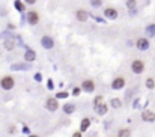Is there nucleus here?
Masks as SVG:
<instances>
[{
	"mask_svg": "<svg viewBox=\"0 0 155 137\" xmlns=\"http://www.w3.org/2000/svg\"><path fill=\"white\" fill-rule=\"evenodd\" d=\"M0 84H2V88L6 89V90H9L14 88V79L12 77H3L2 81H0Z\"/></svg>",
	"mask_w": 155,
	"mask_h": 137,
	"instance_id": "nucleus-1",
	"label": "nucleus"
},
{
	"mask_svg": "<svg viewBox=\"0 0 155 137\" xmlns=\"http://www.w3.org/2000/svg\"><path fill=\"white\" fill-rule=\"evenodd\" d=\"M131 68H133V71H134L136 74H140V72H143V70H145V65H143L142 61H134L133 65H131Z\"/></svg>",
	"mask_w": 155,
	"mask_h": 137,
	"instance_id": "nucleus-2",
	"label": "nucleus"
},
{
	"mask_svg": "<svg viewBox=\"0 0 155 137\" xmlns=\"http://www.w3.org/2000/svg\"><path fill=\"white\" fill-rule=\"evenodd\" d=\"M27 21H29L30 24H36V23L39 21V15H38V12L30 11V12L27 14Z\"/></svg>",
	"mask_w": 155,
	"mask_h": 137,
	"instance_id": "nucleus-3",
	"label": "nucleus"
},
{
	"mask_svg": "<svg viewBox=\"0 0 155 137\" xmlns=\"http://www.w3.org/2000/svg\"><path fill=\"white\" fill-rule=\"evenodd\" d=\"M75 15H77V20H79V21H81V23L88 21V18H89V14L86 12L84 9H79Z\"/></svg>",
	"mask_w": 155,
	"mask_h": 137,
	"instance_id": "nucleus-4",
	"label": "nucleus"
},
{
	"mask_svg": "<svg viewBox=\"0 0 155 137\" xmlns=\"http://www.w3.org/2000/svg\"><path fill=\"white\" fill-rule=\"evenodd\" d=\"M124 84H125V80L122 79V77H117V79L111 83V88H113V89H122Z\"/></svg>",
	"mask_w": 155,
	"mask_h": 137,
	"instance_id": "nucleus-5",
	"label": "nucleus"
},
{
	"mask_svg": "<svg viewBox=\"0 0 155 137\" xmlns=\"http://www.w3.org/2000/svg\"><path fill=\"white\" fill-rule=\"evenodd\" d=\"M148 47H149V42L146 38H140L137 41V48L139 50H148Z\"/></svg>",
	"mask_w": 155,
	"mask_h": 137,
	"instance_id": "nucleus-6",
	"label": "nucleus"
},
{
	"mask_svg": "<svg viewBox=\"0 0 155 137\" xmlns=\"http://www.w3.org/2000/svg\"><path fill=\"white\" fill-rule=\"evenodd\" d=\"M104 15L107 17V18H110V20H115L117 17V12H116V9H113V8H107V9L104 11Z\"/></svg>",
	"mask_w": 155,
	"mask_h": 137,
	"instance_id": "nucleus-7",
	"label": "nucleus"
},
{
	"mask_svg": "<svg viewBox=\"0 0 155 137\" xmlns=\"http://www.w3.org/2000/svg\"><path fill=\"white\" fill-rule=\"evenodd\" d=\"M83 89H84L86 92H93V89H95V84H93L92 80H86V81H83Z\"/></svg>",
	"mask_w": 155,
	"mask_h": 137,
	"instance_id": "nucleus-8",
	"label": "nucleus"
},
{
	"mask_svg": "<svg viewBox=\"0 0 155 137\" xmlns=\"http://www.w3.org/2000/svg\"><path fill=\"white\" fill-rule=\"evenodd\" d=\"M142 118H143V121H146V122H154L155 121V113H152V112H143Z\"/></svg>",
	"mask_w": 155,
	"mask_h": 137,
	"instance_id": "nucleus-9",
	"label": "nucleus"
},
{
	"mask_svg": "<svg viewBox=\"0 0 155 137\" xmlns=\"http://www.w3.org/2000/svg\"><path fill=\"white\" fill-rule=\"evenodd\" d=\"M47 108H48V110H53V112H54V110L57 108V101H56L54 98H53V99L50 98V99L47 101Z\"/></svg>",
	"mask_w": 155,
	"mask_h": 137,
	"instance_id": "nucleus-10",
	"label": "nucleus"
},
{
	"mask_svg": "<svg viewBox=\"0 0 155 137\" xmlns=\"http://www.w3.org/2000/svg\"><path fill=\"white\" fill-rule=\"evenodd\" d=\"M42 45H44L45 48H51V47H53V39L48 38V36H45L44 39H42Z\"/></svg>",
	"mask_w": 155,
	"mask_h": 137,
	"instance_id": "nucleus-11",
	"label": "nucleus"
},
{
	"mask_svg": "<svg viewBox=\"0 0 155 137\" xmlns=\"http://www.w3.org/2000/svg\"><path fill=\"white\" fill-rule=\"evenodd\" d=\"M35 57H36V54H35V51H32V50H29V51H26V61H29V62H32V61H35Z\"/></svg>",
	"mask_w": 155,
	"mask_h": 137,
	"instance_id": "nucleus-12",
	"label": "nucleus"
},
{
	"mask_svg": "<svg viewBox=\"0 0 155 137\" xmlns=\"http://www.w3.org/2000/svg\"><path fill=\"white\" fill-rule=\"evenodd\" d=\"M89 125H90V121H89V119H88V118L83 119V121H81V127H80V130H81V131H86V130L89 128Z\"/></svg>",
	"mask_w": 155,
	"mask_h": 137,
	"instance_id": "nucleus-13",
	"label": "nucleus"
},
{
	"mask_svg": "<svg viewBox=\"0 0 155 137\" xmlns=\"http://www.w3.org/2000/svg\"><path fill=\"white\" fill-rule=\"evenodd\" d=\"M63 110H65V113H72V112H75V106H72V104H66V106L63 107Z\"/></svg>",
	"mask_w": 155,
	"mask_h": 137,
	"instance_id": "nucleus-14",
	"label": "nucleus"
},
{
	"mask_svg": "<svg viewBox=\"0 0 155 137\" xmlns=\"http://www.w3.org/2000/svg\"><path fill=\"white\" fill-rule=\"evenodd\" d=\"M107 112V107L104 106V104H101L99 107H97V113H99V115H104Z\"/></svg>",
	"mask_w": 155,
	"mask_h": 137,
	"instance_id": "nucleus-15",
	"label": "nucleus"
},
{
	"mask_svg": "<svg viewBox=\"0 0 155 137\" xmlns=\"http://www.w3.org/2000/svg\"><path fill=\"white\" fill-rule=\"evenodd\" d=\"M119 137H130V130H127V128L120 130L119 131Z\"/></svg>",
	"mask_w": 155,
	"mask_h": 137,
	"instance_id": "nucleus-16",
	"label": "nucleus"
},
{
	"mask_svg": "<svg viewBox=\"0 0 155 137\" xmlns=\"http://www.w3.org/2000/svg\"><path fill=\"white\" fill-rule=\"evenodd\" d=\"M136 5H137L136 0H127V6H128V9H134Z\"/></svg>",
	"mask_w": 155,
	"mask_h": 137,
	"instance_id": "nucleus-17",
	"label": "nucleus"
},
{
	"mask_svg": "<svg viewBox=\"0 0 155 137\" xmlns=\"http://www.w3.org/2000/svg\"><path fill=\"white\" fill-rule=\"evenodd\" d=\"M146 86H148L149 89H154V86H155L154 80H152V79H148V80H146Z\"/></svg>",
	"mask_w": 155,
	"mask_h": 137,
	"instance_id": "nucleus-18",
	"label": "nucleus"
},
{
	"mask_svg": "<svg viewBox=\"0 0 155 137\" xmlns=\"http://www.w3.org/2000/svg\"><path fill=\"white\" fill-rule=\"evenodd\" d=\"M90 3H92V6H101L102 0H90Z\"/></svg>",
	"mask_w": 155,
	"mask_h": 137,
	"instance_id": "nucleus-19",
	"label": "nucleus"
},
{
	"mask_svg": "<svg viewBox=\"0 0 155 137\" xmlns=\"http://www.w3.org/2000/svg\"><path fill=\"white\" fill-rule=\"evenodd\" d=\"M111 104H113V107H120V101L119 99H113V101H111Z\"/></svg>",
	"mask_w": 155,
	"mask_h": 137,
	"instance_id": "nucleus-20",
	"label": "nucleus"
},
{
	"mask_svg": "<svg viewBox=\"0 0 155 137\" xmlns=\"http://www.w3.org/2000/svg\"><path fill=\"white\" fill-rule=\"evenodd\" d=\"M148 32H151V35H155V26H149Z\"/></svg>",
	"mask_w": 155,
	"mask_h": 137,
	"instance_id": "nucleus-21",
	"label": "nucleus"
},
{
	"mask_svg": "<svg viewBox=\"0 0 155 137\" xmlns=\"http://www.w3.org/2000/svg\"><path fill=\"white\" fill-rule=\"evenodd\" d=\"M95 104H102V97H97L95 98Z\"/></svg>",
	"mask_w": 155,
	"mask_h": 137,
	"instance_id": "nucleus-22",
	"label": "nucleus"
},
{
	"mask_svg": "<svg viewBox=\"0 0 155 137\" xmlns=\"http://www.w3.org/2000/svg\"><path fill=\"white\" fill-rule=\"evenodd\" d=\"M66 95H68L66 92H60V93H57V97H59V98H65Z\"/></svg>",
	"mask_w": 155,
	"mask_h": 137,
	"instance_id": "nucleus-23",
	"label": "nucleus"
},
{
	"mask_svg": "<svg viewBox=\"0 0 155 137\" xmlns=\"http://www.w3.org/2000/svg\"><path fill=\"white\" fill-rule=\"evenodd\" d=\"M72 93H74V95H79V93H80V88H74Z\"/></svg>",
	"mask_w": 155,
	"mask_h": 137,
	"instance_id": "nucleus-24",
	"label": "nucleus"
},
{
	"mask_svg": "<svg viewBox=\"0 0 155 137\" xmlns=\"http://www.w3.org/2000/svg\"><path fill=\"white\" fill-rule=\"evenodd\" d=\"M6 48H8V50H11V48H12V42H11V41H8V42H6Z\"/></svg>",
	"mask_w": 155,
	"mask_h": 137,
	"instance_id": "nucleus-25",
	"label": "nucleus"
},
{
	"mask_svg": "<svg viewBox=\"0 0 155 137\" xmlns=\"http://www.w3.org/2000/svg\"><path fill=\"white\" fill-rule=\"evenodd\" d=\"M15 5H17V8H18V9H20V11H23V9H24V6H23L21 3H18V2H17Z\"/></svg>",
	"mask_w": 155,
	"mask_h": 137,
	"instance_id": "nucleus-26",
	"label": "nucleus"
},
{
	"mask_svg": "<svg viewBox=\"0 0 155 137\" xmlns=\"http://www.w3.org/2000/svg\"><path fill=\"white\" fill-rule=\"evenodd\" d=\"M26 2H27L29 5H33V3H35V2H36V0H26Z\"/></svg>",
	"mask_w": 155,
	"mask_h": 137,
	"instance_id": "nucleus-27",
	"label": "nucleus"
},
{
	"mask_svg": "<svg viewBox=\"0 0 155 137\" xmlns=\"http://www.w3.org/2000/svg\"><path fill=\"white\" fill-rule=\"evenodd\" d=\"M72 137H81V134H80V133H75V134H74Z\"/></svg>",
	"mask_w": 155,
	"mask_h": 137,
	"instance_id": "nucleus-28",
	"label": "nucleus"
},
{
	"mask_svg": "<svg viewBox=\"0 0 155 137\" xmlns=\"http://www.w3.org/2000/svg\"><path fill=\"white\" fill-rule=\"evenodd\" d=\"M30 137H38V136H30Z\"/></svg>",
	"mask_w": 155,
	"mask_h": 137,
	"instance_id": "nucleus-29",
	"label": "nucleus"
}]
</instances>
